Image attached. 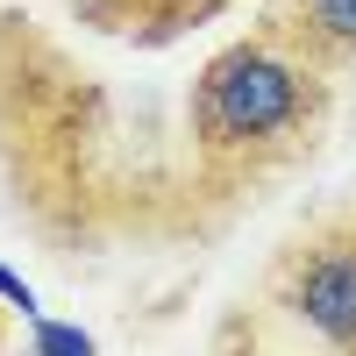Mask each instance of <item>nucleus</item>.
Here are the masks:
<instances>
[{"label":"nucleus","mask_w":356,"mask_h":356,"mask_svg":"<svg viewBox=\"0 0 356 356\" xmlns=\"http://www.w3.org/2000/svg\"><path fill=\"white\" fill-rule=\"evenodd\" d=\"M43 349H93V335H79V328H36Z\"/></svg>","instance_id":"6"},{"label":"nucleus","mask_w":356,"mask_h":356,"mask_svg":"<svg viewBox=\"0 0 356 356\" xmlns=\"http://www.w3.org/2000/svg\"><path fill=\"white\" fill-rule=\"evenodd\" d=\"M0 307H22V314H43V300H36V285H29L22 271H8V264H0Z\"/></svg>","instance_id":"5"},{"label":"nucleus","mask_w":356,"mask_h":356,"mask_svg":"<svg viewBox=\"0 0 356 356\" xmlns=\"http://www.w3.org/2000/svg\"><path fill=\"white\" fill-rule=\"evenodd\" d=\"M228 8L235 0H72V22L93 29V36L129 43V50H171L193 29L221 22Z\"/></svg>","instance_id":"3"},{"label":"nucleus","mask_w":356,"mask_h":356,"mask_svg":"<svg viewBox=\"0 0 356 356\" xmlns=\"http://www.w3.org/2000/svg\"><path fill=\"white\" fill-rule=\"evenodd\" d=\"M257 22L278 29L300 57L328 65L335 79L356 65V0H264Z\"/></svg>","instance_id":"4"},{"label":"nucleus","mask_w":356,"mask_h":356,"mask_svg":"<svg viewBox=\"0 0 356 356\" xmlns=\"http://www.w3.org/2000/svg\"><path fill=\"white\" fill-rule=\"evenodd\" d=\"M264 300L314 342L356 356V207L307 221L264 271Z\"/></svg>","instance_id":"2"},{"label":"nucleus","mask_w":356,"mask_h":356,"mask_svg":"<svg viewBox=\"0 0 356 356\" xmlns=\"http://www.w3.org/2000/svg\"><path fill=\"white\" fill-rule=\"evenodd\" d=\"M335 122V72L300 57L278 29L250 22L186 86V164L193 193L243 207L300 171Z\"/></svg>","instance_id":"1"},{"label":"nucleus","mask_w":356,"mask_h":356,"mask_svg":"<svg viewBox=\"0 0 356 356\" xmlns=\"http://www.w3.org/2000/svg\"><path fill=\"white\" fill-rule=\"evenodd\" d=\"M8 335H15V328H8V307H0V349H8Z\"/></svg>","instance_id":"7"}]
</instances>
